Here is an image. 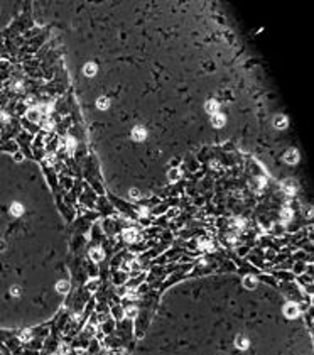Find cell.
<instances>
[{"label": "cell", "instance_id": "4", "mask_svg": "<svg viewBox=\"0 0 314 355\" xmlns=\"http://www.w3.org/2000/svg\"><path fill=\"white\" fill-rule=\"evenodd\" d=\"M284 159H286L287 164H295V163H297V159H299V156H297V152H295V150H287Z\"/></svg>", "mask_w": 314, "mask_h": 355}, {"label": "cell", "instance_id": "15", "mask_svg": "<svg viewBox=\"0 0 314 355\" xmlns=\"http://www.w3.org/2000/svg\"><path fill=\"white\" fill-rule=\"evenodd\" d=\"M179 174H181V173H179V169H176V167H172V169L169 171L167 178L171 179V181H178V179H179Z\"/></svg>", "mask_w": 314, "mask_h": 355}, {"label": "cell", "instance_id": "2", "mask_svg": "<svg viewBox=\"0 0 314 355\" xmlns=\"http://www.w3.org/2000/svg\"><path fill=\"white\" fill-rule=\"evenodd\" d=\"M145 135H147V130L144 127H135L132 130V139L133 141H144Z\"/></svg>", "mask_w": 314, "mask_h": 355}, {"label": "cell", "instance_id": "21", "mask_svg": "<svg viewBox=\"0 0 314 355\" xmlns=\"http://www.w3.org/2000/svg\"><path fill=\"white\" fill-rule=\"evenodd\" d=\"M68 147H69V150H73V147H74V142H73V139H68Z\"/></svg>", "mask_w": 314, "mask_h": 355}, {"label": "cell", "instance_id": "23", "mask_svg": "<svg viewBox=\"0 0 314 355\" xmlns=\"http://www.w3.org/2000/svg\"><path fill=\"white\" fill-rule=\"evenodd\" d=\"M12 294L17 296V294H19V289H17V288H12Z\"/></svg>", "mask_w": 314, "mask_h": 355}, {"label": "cell", "instance_id": "18", "mask_svg": "<svg viewBox=\"0 0 314 355\" xmlns=\"http://www.w3.org/2000/svg\"><path fill=\"white\" fill-rule=\"evenodd\" d=\"M27 117H29V120L36 122V120H37V118H39V113H37V110H29Z\"/></svg>", "mask_w": 314, "mask_h": 355}, {"label": "cell", "instance_id": "10", "mask_svg": "<svg viewBox=\"0 0 314 355\" xmlns=\"http://www.w3.org/2000/svg\"><path fill=\"white\" fill-rule=\"evenodd\" d=\"M237 347L238 349H241V350H245V349H248V340L245 338V336H237Z\"/></svg>", "mask_w": 314, "mask_h": 355}, {"label": "cell", "instance_id": "3", "mask_svg": "<svg viewBox=\"0 0 314 355\" xmlns=\"http://www.w3.org/2000/svg\"><path fill=\"white\" fill-rule=\"evenodd\" d=\"M211 124L215 125V127H223L225 125V115H221V113H213L211 115Z\"/></svg>", "mask_w": 314, "mask_h": 355}, {"label": "cell", "instance_id": "6", "mask_svg": "<svg viewBox=\"0 0 314 355\" xmlns=\"http://www.w3.org/2000/svg\"><path fill=\"white\" fill-rule=\"evenodd\" d=\"M90 257H91V260H95V262H100V260L103 259V252L100 249H91L90 250Z\"/></svg>", "mask_w": 314, "mask_h": 355}, {"label": "cell", "instance_id": "12", "mask_svg": "<svg viewBox=\"0 0 314 355\" xmlns=\"http://www.w3.org/2000/svg\"><path fill=\"white\" fill-rule=\"evenodd\" d=\"M56 288H57V291H59V293H68V291H69V282H68V281H59Z\"/></svg>", "mask_w": 314, "mask_h": 355}, {"label": "cell", "instance_id": "14", "mask_svg": "<svg viewBox=\"0 0 314 355\" xmlns=\"http://www.w3.org/2000/svg\"><path fill=\"white\" fill-rule=\"evenodd\" d=\"M108 105H110V102H108V98H105V96H102V98H98V102H96V107H98L100 110H105V108H108Z\"/></svg>", "mask_w": 314, "mask_h": 355}, {"label": "cell", "instance_id": "20", "mask_svg": "<svg viewBox=\"0 0 314 355\" xmlns=\"http://www.w3.org/2000/svg\"><path fill=\"white\" fill-rule=\"evenodd\" d=\"M29 336H31V332H24V333H20V338H22V340H27Z\"/></svg>", "mask_w": 314, "mask_h": 355}, {"label": "cell", "instance_id": "7", "mask_svg": "<svg viewBox=\"0 0 314 355\" xmlns=\"http://www.w3.org/2000/svg\"><path fill=\"white\" fill-rule=\"evenodd\" d=\"M204 110L213 115V113H216V110H218V103H216L215 100H209V102H206V105H204Z\"/></svg>", "mask_w": 314, "mask_h": 355}, {"label": "cell", "instance_id": "5", "mask_svg": "<svg viewBox=\"0 0 314 355\" xmlns=\"http://www.w3.org/2000/svg\"><path fill=\"white\" fill-rule=\"evenodd\" d=\"M243 286L247 289H253L255 286H257V279H255L253 276H245L243 277Z\"/></svg>", "mask_w": 314, "mask_h": 355}, {"label": "cell", "instance_id": "17", "mask_svg": "<svg viewBox=\"0 0 314 355\" xmlns=\"http://www.w3.org/2000/svg\"><path fill=\"white\" fill-rule=\"evenodd\" d=\"M280 217H282L284 220H291L292 218V210L291 208H284V210L280 211Z\"/></svg>", "mask_w": 314, "mask_h": 355}, {"label": "cell", "instance_id": "1", "mask_svg": "<svg viewBox=\"0 0 314 355\" xmlns=\"http://www.w3.org/2000/svg\"><path fill=\"white\" fill-rule=\"evenodd\" d=\"M284 315H286L287 318H295L299 315V308H297V304H294V303H289L286 304V308H284Z\"/></svg>", "mask_w": 314, "mask_h": 355}, {"label": "cell", "instance_id": "22", "mask_svg": "<svg viewBox=\"0 0 314 355\" xmlns=\"http://www.w3.org/2000/svg\"><path fill=\"white\" fill-rule=\"evenodd\" d=\"M135 313H137V310H135V308H132V310H128V315H130V316H135Z\"/></svg>", "mask_w": 314, "mask_h": 355}, {"label": "cell", "instance_id": "8", "mask_svg": "<svg viewBox=\"0 0 314 355\" xmlns=\"http://www.w3.org/2000/svg\"><path fill=\"white\" fill-rule=\"evenodd\" d=\"M274 125H275L277 129H286V127H287V118L284 117V115L275 117V120H274Z\"/></svg>", "mask_w": 314, "mask_h": 355}, {"label": "cell", "instance_id": "13", "mask_svg": "<svg viewBox=\"0 0 314 355\" xmlns=\"http://www.w3.org/2000/svg\"><path fill=\"white\" fill-rule=\"evenodd\" d=\"M10 211H12V215L19 217V215H22V213H24V208H22V205H19V203H14L12 208H10Z\"/></svg>", "mask_w": 314, "mask_h": 355}, {"label": "cell", "instance_id": "19", "mask_svg": "<svg viewBox=\"0 0 314 355\" xmlns=\"http://www.w3.org/2000/svg\"><path fill=\"white\" fill-rule=\"evenodd\" d=\"M130 198H133V200H139L140 198V191H139V189H135V188L130 189Z\"/></svg>", "mask_w": 314, "mask_h": 355}, {"label": "cell", "instance_id": "16", "mask_svg": "<svg viewBox=\"0 0 314 355\" xmlns=\"http://www.w3.org/2000/svg\"><path fill=\"white\" fill-rule=\"evenodd\" d=\"M135 234H137L135 230H125V240H127V242H133V240L137 239Z\"/></svg>", "mask_w": 314, "mask_h": 355}, {"label": "cell", "instance_id": "9", "mask_svg": "<svg viewBox=\"0 0 314 355\" xmlns=\"http://www.w3.org/2000/svg\"><path fill=\"white\" fill-rule=\"evenodd\" d=\"M83 71H85V74L86 76H95V73H96V66L93 63H88L85 68H83Z\"/></svg>", "mask_w": 314, "mask_h": 355}, {"label": "cell", "instance_id": "11", "mask_svg": "<svg viewBox=\"0 0 314 355\" xmlns=\"http://www.w3.org/2000/svg\"><path fill=\"white\" fill-rule=\"evenodd\" d=\"M282 189L287 193V195H294V191H295V186L292 184V181H286L282 184Z\"/></svg>", "mask_w": 314, "mask_h": 355}]
</instances>
